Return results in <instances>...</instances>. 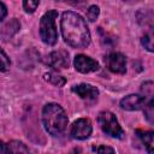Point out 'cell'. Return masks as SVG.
Masks as SVG:
<instances>
[{"label":"cell","mask_w":154,"mask_h":154,"mask_svg":"<svg viewBox=\"0 0 154 154\" xmlns=\"http://www.w3.org/2000/svg\"><path fill=\"white\" fill-rule=\"evenodd\" d=\"M19 29H20V23L16 18H13V19H11L8 23H6L2 26V29H1V36H2L4 40H6L8 37L13 36Z\"/></svg>","instance_id":"obj_13"},{"label":"cell","mask_w":154,"mask_h":154,"mask_svg":"<svg viewBox=\"0 0 154 154\" xmlns=\"http://www.w3.org/2000/svg\"><path fill=\"white\" fill-rule=\"evenodd\" d=\"M64 1H69V2H73V0H64Z\"/></svg>","instance_id":"obj_23"},{"label":"cell","mask_w":154,"mask_h":154,"mask_svg":"<svg viewBox=\"0 0 154 154\" xmlns=\"http://www.w3.org/2000/svg\"><path fill=\"white\" fill-rule=\"evenodd\" d=\"M61 35L65 42L73 48H85L90 43V31L85 20L72 11H66L60 22Z\"/></svg>","instance_id":"obj_1"},{"label":"cell","mask_w":154,"mask_h":154,"mask_svg":"<svg viewBox=\"0 0 154 154\" xmlns=\"http://www.w3.org/2000/svg\"><path fill=\"white\" fill-rule=\"evenodd\" d=\"M1 20H4L5 19V17H6V13H7V8H6V5L4 4V2H1Z\"/></svg>","instance_id":"obj_22"},{"label":"cell","mask_w":154,"mask_h":154,"mask_svg":"<svg viewBox=\"0 0 154 154\" xmlns=\"http://www.w3.org/2000/svg\"><path fill=\"white\" fill-rule=\"evenodd\" d=\"M136 134H137V136L140 137V140L142 141V143L144 144L147 152L154 153V131H142V130H137Z\"/></svg>","instance_id":"obj_12"},{"label":"cell","mask_w":154,"mask_h":154,"mask_svg":"<svg viewBox=\"0 0 154 154\" xmlns=\"http://www.w3.org/2000/svg\"><path fill=\"white\" fill-rule=\"evenodd\" d=\"M67 116L64 108L54 102L45 105L42 109V123L48 134L58 136L63 134L67 126Z\"/></svg>","instance_id":"obj_2"},{"label":"cell","mask_w":154,"mask_h":154,"mask_svg":"<svg viewBox=\"0 0 154 154\" xmlns=\"http://www.w3.org/2000/svg\"><path fill=\"white\" fill-rule=\"evenodd\" d=\"M43 77H45V79L48 81L51 84L57 85V87H63V85L66 83V79H65L63 76H60V75H58V73H54V72L45 73Z\"/></svg>","instance_id":"obj_16"},{"label":"cell","mask_w":154,"mask_h":154,"mask_svg":"<svg viewBox=\"0 0 154 154\" xmlns=\"http://www.w3.org/2000/svg\"><path fill=\"white\" fill-rule=\"evenodd\" d=\"M141 95L146 99L147 103L154 101V82H144L140 89Z\"/></svg>","instance_id":"obj_14"},{"label":"cell","mask_w":154,"mask_h":154,"mask_svg":"<svg viewBox=\"0 0 154 154\" xmlns=\"http://www.w3.org/2000/svg\"><path fill=\"white\" fill-rule=\"evenodd\" d=\"M144 117L146 119L154 125V101L149 102L146 107H144Z\"/></svg>","instance_id":"obj_17"},{"label":"cell","mask_w":154,"mask_h":154,"mask_svg":"<svg viewBox=\"0 0 154 154\" xmlns=\"http://www.w3.org/2000/svg\"><path fill=\"white\" fill-rule=\"evenodd\" d=\"M73 65H75V69L82 73H89L99 70V63L84 54H77L75 57Z\"/></svg>","instance_id":"obj_8"},{"label":"cell","mask_w":154,"mask_h":154,"mask_svg":"<svg viewBox=\"0 0 154 154\" xmlns=\"http://www.w3.org/2000/svg\"><path fill=\"white\" fill-rule=\"evenodd\" d=\"M46 64L49 65L54 70H64L67 69L70 65V59H69V53L66 51H54L47 55Z\"/></svg>","instance_id":"obj_6"},{"label":"cell","mask_w":154,"mask_h":154,"mask_svg":"<svg viewBox=\"0 0 154 154\" xmlns=\"http://www.w3.org/2000/svg\"><path fill=\"white\" fill-rule=\"evenodd\" d=\"M38 4H40V0H23V7L28 13H32L37 8Z\"/></svg>","instance_id":"obj_18"},{"label":"cell","mask_w":154,"mask_h":154,"mask_svg":"<svg viewBox=\"0 0 154 154\" xmlns=\"http://www.w3.org/2000/svg\"><path fill=\"white\" fill-rule=\"evenodd\" d=\"M72 91L76 93L79 97H82L84 100H94L99 95L97 88L94 87V85H91V84H87V83L73 85L72 87Z\"/></svg>","instance_id":"obj_10"},{"label":"cell","mask_w":154,"mask_h":154,"mask_svg":"<svg viewBox=\"0 0 154 154\" xmlns=\"http://www.w3.org/2000/svg\"><path fill=\"white\" fill-rule=\"evenodd\" d=\"M141 43H142V46H143L147 51L154 53V28L149 29V30L142 36Z\"/></svg>","instance_id":"obj_15"},{"label":"cell","mask_w":154,"mask_h":154,"mask_svg":"<svg viewBox=\"0 0 154 154\" xmlns=\"http://www.w3.org/2000/svg\"><path fill=\"white\" fill-rule=\"evenodd\" d=\"M99 13H100V8L96 6V5H93L89 7L88 12H87V18L90 20V22H94L97 17H99Z\"/></svg>","instance_id":"obj_19"},{"label":"cell","mask_w":154,"mask_h":154,"mask_svg":"<svg viewBox=\"0 0 154 154\" xmlns=\"http://www.w3.org/2000/svg\"><path fill=\"white\" fill-rule=\"evenodd\" d=\"M146 99L140 94H130L120 100V107L126 111H138L147 106Z\"/></svg>","instance_id":"obj_9"},{"label":"cell","mask_w":154,"mask_h":154,"mask_svg":"<svg viewBox=\"0 0 154 154\" xmlns=\"http://www.w3.org/2000/svg\"><path fill=\"white\" fill-rule=\"evenodd\" d=\"M57 17L58 12L55 10H49L40 20V37L48 46H54L58 41V32L55 28Z\"/></svg>","instance_id":"obj_3"},{"label":"cell","mask_w":154,"mask_h":154,"mask_svg":"<svg viewBox=\"0 0 154 154\" xmlns=\"http://www.w3.org/2000/svg\"><path fill=\"white\" fill-rule=\"evenodd\" d=\"M93 131L91 122L88 118H79L77 119L71 126V137L75 140H85L90 136Z\"/></svg>","instance_id":"obj_5"},{"label":"cell","mask_w":154,"mask_h":154,"mask_svg":"<svg viewBox=\"0 0 154 154\" xmlns=\"http://www.w3.org/2000/svg\"><path fill=\"white\" fill-rule=\"evenodd\" d=\"M106 65L108 70L114 73L123 75L126 71V59L122 53H118V52H113L107 55Z\"/></svg>","instance_id":"obj_7"},{"label":"cell","mask_w":154,"mask_h":154,"mask_svg":"<svg viewBox=\"0 0 154 154\" xmlns=\"http://www.w3.org/2000/svg\"><path fill=\"white\" fill-rule=\"evenodd\" d=\"M93 150L96 152V153H114V149H113V148H111V147H106V146L94 147Z\"/></svg>","instance_id":"obj_21"},{"label":"cell","mask_w":154,"mask_h":154,"mask_svg":"<svg viewBox=\"0 0 154 154\" xmlns=\"http://www.w3.org/2000/svg\"><path fill=\"white\" fill-rule=\"evenodd\" d=\"M29 153V149L20 141H11L7 144L1 143V153Z\"/></svg>","instance_id":"obj_11"},{"label":"cell","mask_w":154,"mask_h":154,"mask_svg":"<svg viewBox=\"0 0 154 154\" xmlns=\"http://www.w3.org/2000/svg\"><path fill=\"white\" fill-rule=\"evenodd\" d=\"M10 65H11V61H10L8 57L6 55L5 51L1 49V71H2V72L7 71L8 67H10Z\"/></svg>","instance_id":"obj_20"},{"label":"cell","mask_w":154,"mask_h":154,"mask_svg":"<svg viewBox=\"0 0 154 154\" xmlns=\"http://www.w3.org/2000/svg\"><path fill=\"white\" fill-rule=\"evenodd\" d=\"M97 122H99L101 130L106 135L114 137V138H123L124 137V130L122 129L116 116L112 112H108V111L100 112L97 116Z\"/></svg>","instance_id":"obj_4"}]
</instances>
